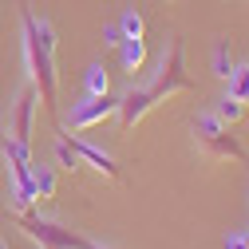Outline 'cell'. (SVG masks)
<instances>
[{
  "mask_svg": "<svg viewBox=\"0 0 249 249\" xmlns=\"http://www.w3.org/2000/svg\"><path fill=\"white\" fill-rule=\"evenodd\" d=\"M24 68L28 79L40 91V103L48 111H55V95H59V68H55V28L48 20H36L32 12H24Z\"/></svg>",
  "mask_w": 249,
  "mask_h": 249,
  "instance_id": "1",
  "label": "cell"
},
{
  "mask_svg": "<svg viewBox=\"0 0 249 249\" xmlns=\"http://www.w3.org/2000/svg\"><path fill=\"white\" fill-rule=\"evenodd\" d=\"M146 91L154 95V103H162L170 95H182V91H190V75H186V48L178 40H170L159 55V68H154Z\"/></svg>",
  "mask_w": 249,
  "mask_h": 249,
  "instance_id": "2",
  "label": "cell"
},
{
  "mask_svg": "<svg viewBox=\"0 0 249 249\" xmlns=\"http://www.w3.org/2000/svg\"><path fill=\"white\" fill-rule=\"evenodd\" d=\"M16 217H20V230H24L28 237H36L44 249H91L87 237H79L75 230H64V226L48 222V217H36L32 210H28V213H16Z\"/></svg>",
  "mask_w": 249,
  "mask_h": 249,
  "instance_id": "3",
  "label": "cell"
},
{
  "mask_svg": "<svg viewBox=\"0 0 249 249\" xmlns=\"http://www.w3.org/2000/svg\"><path fill=\"white\" fill-rule=\"evenodd\" d=\"M194 135H198V142L213 154V159H245V146L226 131V123L217 119V115H198L194 119Z\"/></svg>",
  "mask_w": 249,
  "mask_h": 249,
  "instance_id": "4",
  "label": "cell"
},
{
  "mask_svg": "<svg viewBox=\"0 0 249 249\" xmlns=\"http://www.w3.org/2000/svg\"><path fill=\"white\" fill-rule=\"evenodd\" d=\"M119 115V99L111 95H83L71 107V131H87V127H103L107 119Z\"/></svg>",
  "mask_w": 249,
  "mask_h": 249,
  "instance_id": "5",
  "label": "cell"
},
{
  "mask_svg": "<svg viewBox=\"0 0 249 249\" xmlns=\"http://www.w3.org/2000/svg\"><path fill=\"white\" fill-rule=\"evenodd\" d=\"M36 111H40V91L32 83L20 87V95L12 103V139L32 146V131H36Z\"/></svg>",
  "mask_w": 249,
  "mask_h": 249,
  "instance_id": "6",
  "label": "cell"
},
{
  "mask_svg": "<svg viewBox=\"0 0 249 249\" xmlns=\"http://www.w3.org/2000/svg\"><path fill=\"white\" fill-rule=\"evenodd\" d=\"M154 107V95L146 91V83L142 87H131L127 95L119 99V119H123V127H135V123H142V115Z\"/></svg>",
  "mask_w": 249,
  "mask_h": 249,
  "instance_id": "7",
  "label": "cell"
},
{
  "mask_svg": "<svg viewBox=\"0 0 249 249\" xmlns=\"http://www.w3.org/2000/svg\"><path fill=\"white\" fill-rule=\"evenodd\" d=\"M71 146H75V154H79V162H83V166H95L99 174H107V178H119V162L111 159V154H107L103 146L87 142V139H75V135H71Z\"/></svg>",
  "mask_w": 249,
  "mask_h": 249,
  "instance_id": "8",
  "label": "cell"
},
{
  "mask_svg": "<svg viewBox=\"0 0 249 249\" xmlns=\"http://www.w3.org/2000/svg\"><path fill=\"white\" fill-rule=\"evenodd\" d=\"M119 64H123V71H142L146 68V40H123L119 44Z\"/></svg>",
  "mask_w": 249,
  "mask_h": 249,
  "instance_id": "9",
  "label": "cell"
},
{
  "mask_svg": "<svg viewBox=\"0 0 249 249\" xmlns=\"http://www.w3.org/2000/svg\"><path fill=\"white\" fill-rule=\"evenodd\" d=\"M32 194H36V202L55 198V170H52V166L32 162Z\"/></svg>",
  "mask_w": 249,
  "mask_h": 249,
  "instance_id": "10",
  "label": "cell"
},
{
  "mask_svg": "<svg viewBox=\"0 0 249 249\" xmlns=\"http://www.w3.org/2000/svg\"><path fill=\"white\" fill-rule=\"evenodd\" d=\"M83 95H111V75L103 64H87L83 71Z\"/></svg>",
  "mask_w": 249,
  "mask_h": 249,
  "instance_id": "11",
  "label": "cell"
},
{
  "mask_svg": "<svg viewBox=\"0 0 249 249\" xmlns=\"http://www.w3.org/2000/svg\"><path fill=\"white\" fill-rule=\"evenodd\" d=\"M210 64H213V75H217V79H226V83H230V75H233V68H237V64H233V55H230V44H217L213 55H210Z\"/></svg>",
  "mask_w": 249,
  "mask_h": 249,
  "instance_id": "12",
  "label": "cell"
},
{
  "mask_svg": "<svg viewBox=\"0 0 249 249\" xmlns=\"http://www.w3.org/2000/svg\"><path fill=\"white\" fill-rule=\"evenodd\" d=\"M213 115L222 119V123H230V127H233V123H241V115H245V103H237V99L230 95V91H226V95L217 99V111H213Z\"/></svg>",
  "mask_w": 249,
  "mask_h": 249,
  "instance_id": "13",
  "label": "cell"
},
{
  "mask_svg": "<svg viewBox=\"0 0 249 249\" xmlns=\"http://www.w3.org/2000/svg\"><path fill=\"white\" fill-rule=\"evenodd\" d=\"M55 159H59V166H64L68 174H75L83 162H79V154H75V146H71V139L64 135V139H55Z\"/></svg>",
  "mask_w": 249,
  "mask_h": 249,
  "instance_id": "14",
  "label": "cell"
},
{
  "mask_svg": "<svg viewBox=\"0 0 249 249\" xmlns=\"http://www.w3.org/2000/svg\"><path fill=\"white\" fill-rule=\"evenodd\" d=\"M230 95H233L237 103H245V107H249V64L233 68V75H230Z\"/></svg>",
  "mask_w": 249,
  "mask_h": 249,
  "instance_id": "15",
  "label": "cell"
},
{
  "mask_svg": "<svg viewBox=\"0 0 249 249\" xmlns=\"http://www.w3.org/2000/svg\"><path fill=\"white\" fill-rule=\"evenodd\" d=\"M119 32L127 36V40H142V32H146V24H142V16L135 12V8H127L119 16Z\"/></svg>",
  "mask_w": 249,
  "mask_h": 249,
  "instance_id": "16",
  "label": "cell"
},
{
  "mask_svg": "<svg viewBox=\"0 0 249 249\" xmlns=\"http://www.w3.org/2000/svg\"><path fill=\"white\" fill-rule=\"evenodd\" d=\"M123 40H127V36L119 32V24H107V28H103V44H107V48H119Z\"/></svg>",
  "mask_w": 249,
  "mask_h": 249,
  "instance_id": "17",
  "label": "cell"
},
{
  "mask_svg": "<svg viewBox=\"0 0 249 249\" xmlns=\"http://www.w3.org/2000/svg\"><path fill=\"white\" fill-rule=\"evenodd\" d=\"M226 249H249V233H230L226 237Z\"/></svg>",
  "mask_w": 249,
  "mask_h": 249,
  "instance_id": "18",
  "label": "cell"
},
{
  "mask_svg": "<svg viewBox=\"0 0 249 249\" xmlns=\"http://www.w3.org/2000/svg\"><path fill=\"white\" fill-rule=\"evenodd\" d=\"M91 249H115V245H91Z\"/></svg>",
  "mask_w": 249,
  "mask_h": 249,
  "instance_id": "19",
  "label": "cell"
},
{
  "mask_svg": "<svg viewBox=\"0 0 249 249\" xmlns=\"http://www.w3.org/2000/svg\"><path fill=\"white\" fill-rule=\"evenodd\" d=\"M0 249H8V245H4V241H0Z\"/></svg>",
  "mask_w": 249,
  "mask_h": 249,
  "instance_id": "20",
  "label": "cell"
},
{
  "mask_svg": "<svg viewBox=\"0 0 249 249\" xmlns=\"http://www.w3.org/2000/svg\"><path fill=\"white\" fill-rule=\"evenodd\" d=\"M170 4H174V0H170Z\"/></svg>",
  "mask_w": 249,
  "mask_h": 249,
  "instance_id": "21",
  "label": "cell"
}]
</instances>
